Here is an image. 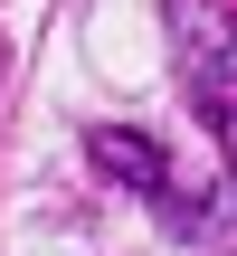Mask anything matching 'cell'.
<instances>
[{
  "label": "cell",
  "instance_id": "2",
  "mask_svg": "<svg viewBox=\"0 0 237 256\" xmlns=\"http://www.w3.org/2000/svg\"><path fill=\"white\" fill-rule=\"evenodd\" d=\"M86 152H95V171H104V180H133V190H171V162H162V142H152V133L95 124V133H86Z\"/></svg>",
  "mask_w": 237,
  "mask_h": 256
},
{
  "label": "cell",
  "instance_id": "1",
  "mask_svg": "<svg viewBox=\"0 0 237 256\" xmlns=\"http://www.w3.org/2000/svg\"><path fill=\"white\" fill-rule=\"evenodd\" d=\"M162 19H171L180 86L209 114V133H218V152H228V171H237V10L228 0H162Z\"/></svg>",
  "mask_w": 237,
  "mask_h": 256
}]
</instances>
